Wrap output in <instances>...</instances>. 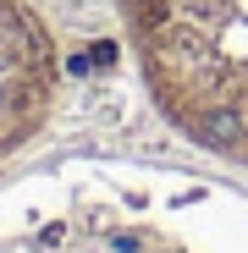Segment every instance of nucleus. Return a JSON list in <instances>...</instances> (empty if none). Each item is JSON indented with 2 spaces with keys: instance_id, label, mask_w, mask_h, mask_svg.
Instances as JSON below:
<instances>
[{
  "instance_id": "obj_3",
  "label": "nucleus",
  "mask_w": 248,
  "mask_h": 253,
  "mask_svg": "<svg viewBox=\"0 0 248 253\" xmlns=\"http://www.w3.org/2000/svg\"><path fill=\"white\" fill-rule=\"evenodd\" d=\"M55 50L17 0H0V160L17 154L50 116Z\"/></svg>"
},
{
  "instance_id": "obj_2",
  "label": "nucleus",
  "mask_w": 248,
  "mask_h": 253,
  "mask_svg": "<svg viewBox=\"0 0 248 253\" xmlns=\"http://www.w3.org/2000/svg\"><path fill=\"white\" fill-rule=\"evenodd\" d=\"M0 253H232L204 193L77 176L0 198Z\"/></svg>"
},
{
  "instance_id": "obj_1",
  "label": "nucleus",
  "mask_w": 248,
  "mask_h": 253,
  "mask_svg": "<svg viewBox=\"0 0 248 253\" xmlns=\"http://www.w3.org/2000/svg\"><path fill=\"white\" fill-rule=\"evenodd\" d=\"M165 121L248 165V0H116Z\"/></svg>"
}]
</instances>
